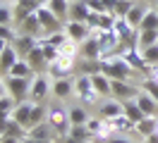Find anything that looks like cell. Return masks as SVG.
<instances>
[{"label":"cell","instance_id":"6da1fadb","mask_svg":"<svg viewBox=\"0 0 158 143\" xmlns=\"http://www.w3.org/2000/svg\"><path fill=\"white\" fill-rule=\"evenodd\" d=\"M101 72L113 79V81H132L134 76V69L127 65V60L122 55H108L101 60Z\"/></svg>","mask_w":158,"mask_h":143},{"label":"cell","instance_id":"7a4b0ae2","mask_svg":"<svg viewBox=\"0 0 158 143\" xmlns=\"http://www.w3.org/2000/svg\"><path fill=\"white\" fill-rule=\"evenodd\" d=\"M74 95L79 98V103L84 107L89 105H96L101 100V95L94 91V84H91V74H77L74 79Z\"/></svg>","mask_w":158,"mask_h":143},{"label":"cell","instance_id":"3957f363","mask_svg":"<svg viewBox=\"0 0 158 143\" xmlns=\"http://www.w3.org/2000/svg\"><path fill=\"white\" fill-rule=\"evenodd\" d=\"M48 124L53 126V131L60 133L62 138L69 133V110L62 105H48Z\"/></svg>","mask_w":158,"mask_h":143},{"label":"cell","instance_id":"277c9868","mask_svg":"<svg viewBox=\"0 0 158 143\" xmlns=\"http://www.w3.org/2000/svg\"><path fill=\"white\" fill-rule=\"evenodd\" d=\"M36 17H39L41 22V29H43V36H48V34H55V31H62V19L53 12V10L48 7V5H39V10H36ZM41 36V38H43Z\"/></svg>","mask_w":158,"mask_h":143},{"label":"cell","instance_id":"5b68a950","mask_svg":"<svg viewBox=\"0 0 158 143\" xmlns=\"http://www.w3.org/2000/svg\"><path fill=\"white\" fill-rule=\"evenodd\" d=\"M50 86H53V81H50L48 76L36 74L31 79V86H29V100L31 103H43L50 95Z\"/></svg>","mask_w":158,"mask_h":143},{"label":"cell","instance_id":"8992f818","mask_svg":"<svg viewBox=\"0 0 158 143\" xmlns=\"http://www.w3.org/2000/svg\"><path fill=\"white\" fill-rule=\"evenodd\" d=\"M5 86H7V95H12L17 103H22V100H29V86H31V79L5 76Z\"/></svg>","mask_w":158,"mask_h":143},{"label":"cell","instance_id":"52a82bcc","mask_svg":"<svg viewBox=\"0 0 158 143\" xmlns=\"http://www.w3.org/2000/svg\"><path fill=\"white\" fill-rule=\"evenodd\" d=\"M77 65V57H67V55H60L53 65H48V74L53 79H69L72 69Z\"/></svg>","mask_w":158,"mask_h":143},{"label":"cell","instance_id":"ba28073f","mask_svg":"<svg viewBox=\"0 0 158 143\" xmlns=\"http://www.w3.org/2000/svg\"><path fill=\"white\" fill-rule=\"evenodd\" d=\"M141 86L132 84V81H113V98H118L120 103H127V100H137Z\"/></svg>","mask_w":158,"mask_h":143},{"label":"cell","instance_id":"9c48e42d","mask_svg":"<svg viewBox=\"0 0 158 143\" xmlns=\"http://www.w3.org/2000/svg\"><path fill=\"white\" fill-rule=\"evenodd\" d=\"M98 114L103 119H118L120 114H125V103H120L118 98H103L98 105Z\"/></svg>","mask_w":158,"mask_h":143},{"label":"cell","instance_id":"30bf717a","mask_svg":"<svg viewBox=\"0 0 158 143\" xmlns=\"http://www.w3.org/2000/svg\"><path fill=\"white\" fill-rule=\"evenodd\" d=\"M65 34H67L72 41H77V43H84L86 38H91V29L86 22H72V19H67L65 22Z\"/></svg>","mask_w":158,"mask_h":143},{"label":"cell","instance_id":"8fae6325","mask_svg":"<svg viewBox=\"0 0 158 143\" xmlns=\"http://www.w3.org/2000/svg\"><path fill=\"white\" fill-rule=\"evenodd\" d=\"M50 95L55 100H69L74 95V81L72 79H53V86H50Z\"/></svg>","mask_w":158,"mask_h":143},{"label":"cell","instance_id":"7c38bea8","mask_svg":"<svg viewBox=\"0 0 158 143\" xmlns=\"http://www.w3.org/2000/svg\"><path fill=\"white\" fill-rule=\"evenodd\" d=\"M39 41H41V38H36V36H24V34H17V38L12 41V46H15V50H17L19 60H27V57H29V53L39 46Z\"/></svg>","mask_w":158,"mask_h":143},{"label":"cell","instance_id":"4fadbf2b","mask_svg":"<svg viewBox=\"0 0 158 143\" xmlns=\"http://www.w3.org/2000/svg\"><path fill=\"white\" fill-rule=\"evenodd\" d=\"M79 57L81 60H91V62H101V46H98V41H96L94 34L84 43H79Z\"/></svg>","mask_w":158,"mask_h":143},{"label":"cell","instance_id":"5bb4252c","mask_svg":"<svg viewBox=\"0 0 158 143\" xmlns=\"http://www.w3.org/2000/svg\"><path fill=\"white\" fill-rule=\"evenodd\" d=\"M34 105L31 100H22V103H17V107H15V112H12V119L17 124H22L24 129H29L31 126V112H34Z\"/></svg>","mask_w":158,"mask_h":143},{"label":"cell","instance_id":"9a60e30c","mask_svg":"<svg viewBox=\"0 0 158 143\" xmlns=\"http://www.w3.org/2000/svg\"><path fill=\"white\" fill-rule=\"evenodd\" d=\"M91 84H94V91H96L101 98H113V79H108L103 72L91 74Z\"/></svg>","mask_w":158,"mask_h":143},{"label":"cell","instance_id":"2e32d148","mask_svg":"<svg viewBox=\"0 0 158 143\" xmlns=\"http://www.w3.org/2000/svg\"><path fill=\"white\" fill-rule=\"evenodd\" d=\"M17 34H24V36H36V38L43 36V29H41V22H39V17H36V12H34V14H29V17L22 22L19 29H17Z\"/></svg>","mask_w":158,"mask_h":143},{"label":"cell","instance_id":"e0dca14e","mask_svg":"<svg viewBox=\"0 0 158 143\" xmlns=\"http://www.w3.org/2000/svg\"><path fill=\"white\" fill-rule=\"evenodd\" d=\"M19 60V55H17V50H15V46H7L5 50H2V55H0V76L5 79V76L10 74V69L15 67V62Z\"/></svg>","mask_w":158,"mask_h":143},{"label":"cell","instance_id":"ac0fdd59","mask_svg":"<svg viewBox=\"0 0 158 143\" xmlns=\"http://www.w3.org/2000/svg\"><path fill=\"white\" fill-rule=\"evenodd\" d=\"M148 7L144 5V2H134V7L127 12V17H125V22H127L129 26L134 29V31H139V26H141V22H144V17H146Z\"/></svg>","mask_w":158,"mask_h":143},{"label":"cell","instance_id":"d6986e66","mask_svg":"<svg viewBox=\"0 0 158 143\" xmlns=\"http://www.w3.org/2000/svg\"><path fill=\"white\" fill-rule=\"evenodd\" d=\"M27 138H29V141H50V138H53V126H50L48 122H41V124H36V126L27 129Z\"/></svg>","mask_w":158,"mask_h":143},{"label":"cell","instance_id":"ffe728a7","mask_svg":"<svg viewBox=\"0 0 158 143\" xmlns=\"http://www.w3.org/2000/svg\"><path fill=\"white\" fill-rule=\"evenodd\" d=\"M91 14H94V12L89 10V5H86L84 0H77V2L69 5V17L67 19H72V22H89Z\"/></svg>","mask_w":158,"mask_h":143},{"label":"cell","instance_id":"44dd1931","mask_svg":"<svg viewBox=\"0 0 158 143\" xmlns=\"http://www.w3.org/2000/svg\"><path fill=\"white\" fill-rule=\"evenodd\" d=\"M137 105L141 107V112L146 114V117H158V103L146 93V91H139V95H137Z\"/></svg>","mask_w":158,"mask_h":143},{"label":"cell","instance_id":"7402d4cb","mask_svg":"<svg viewBox=\"0 0 158 143\" xmlns=\"http://www.w3.org/2000/svg\"><path fill=\"white\" fill-rule=\"evenodd\" d=\"M158 43V31L156 29H139L137 31V50L151 48Z\"/></svg>","mask_w":158,"mask_h":143},{"label":"cell","instance_id":"603a6c76","mask_svg":"<svg viewBox=\"0 0 158 143\" xmlns=\"http://www.w3.org/2000/svg\"><path fill=\"white\" fill-rule=\"evenodd\" d=\"M69 110V124L72 126H86V122H89L91 117L89 112H86V107L79 103V105H72V107H67Z\"/></svg>","mask_w":158,"mask_h":143},{"label":"cell","instance_id":"cb8c5ba5","mask_svg":"<svg viewBox=\"0 0 158 143\" xmlns=\"http://www.w3.org/2000/svg\"><path fill=\"white\" fill-rule=\"evenodd\" d=\"M27 62L31 65V69H34V74H41V69L43 67H48V62H46V57H43V50H41V43L34 50L29 53V57H27Z\"/></svg>","mask_w":158,"mask_h":143},{"label":"cell","instance_id":"d4e9b609","mask_svg":"<svg viewBox=\"0 0 158 143\" xmlns=\"http://www.w3.org/2000/svg\"><path fill=\"white\" fill-rule=\"evenodd\" d=\"M7 76H17V79H34L36 74H34V69H31V65L27 62V60H17Z\"/></svg>","mask_w":158,"mask_h":143},{"label":"cell","instance_id":"484cf974","mask_svg":"<svg viewBox=\"0 0 158 143\" xmlns=\"http://www.w3.org/2000/svg\"><path fill=\"white\" fill-rule=\"evenodd\" d=\"M113 126H115V131L122 133V136H127V133H134V131H137V124L132 122L127 114H120L118 119H113Z\"/></svg>","mask_w":158,"mask_h":143},{"label":"cell","instance_id":"4316f807","mask_svg":"<svg viewBox=\"0 0 158 143\" xmlns=\"http://www.w3.org/2000/svg\"><path fill=\"white\" fill-rule=\"evenodd\" d=\"M41 5H48L55 14H58L60 19H67L69 17V0H46V2H41Z\"/></svg>","mask_w":158,"mask_h":143},{"label":"cell","instance_id":"83f0119b","mask_svg":"<svg viewBox=\"0 0 158 143\" xmlns=\"http://www.w3.org/2000/svg\"><path fill=\"white\" fill-rule=\"evenodd\" d=\"M156 126H158V117H146V119H141L137 124V133L141 138H146L151 133H156Z\"/></svg>","mask_w":158,"mask_h":143},{"label":"cell","instance_id":"f1b7e54d","mask_svg":"<svg viewBox=\"0 0 158 143\" xmlns=\"http://www.w3.org/2000/svg\"><path fill=\"white\" fill-rule=\"evenodd\" d=\"M69 138H74L79 143H91L94 141V133L89 131V126H69Z\"/></svg>","mask_w":158,"mask_h":143},{"label":"cell","instance_id":"f546056e","mask_svg":"<svg viewBox=\"0 0 158 143\" xmlns=\"http://www.w3.org/2000/svg\"><path fill=\"white\" fill-rule=\"evenodd\" d=\"M125 114H127L134 124H139L141 119H146V114L141 112V107L137 105V100H127V103H125Z\"/></svg>","mask_w":158,"mask_h":143},{"label":"cell","instance_id":"4dcf8cb0","mask_svg":"<svg viewBox=\"0 0 158 143\" xmlns=\"http://www.w3.org/2000/svg\"><path fill=\"white\" fill-rule=\"evenodd\" d=\"M15 22V5L0 2V26H12Z\"/></svg>","mask_w":158,"mask_h":143},{"label":"cell","instance_id":"1f68e13d","mask_svg":"<svg viewBox=\"0 0 158 143\" xmlns=\"http://www.w3.org/2000/svg\"><path fill=\"white\" fill-rule=\"evenodd\" d=\"M141 53V57H144V62H146L148 67H158V43L151 48H144V50H139Z\"/></svg>","mask_w":158,"mask_h":143},{"label":"cell","instance_id":"d6a6232c","mask_svg":"<svg viewBox=\"0 0 158 143\" xmlns=\"http://www.w3.org/2000/svg\"><path fill=\"white\" fill-rule=\"evenodd\" d=\"M60 55H67V57H79V43L67 38L62 46H60Z\"/></svg>","mask_w":158,"mask_h":143},{"label":"cell","instance_id":"836d02e7","mask_svg":"<svg viewBox=\"0 0 158 143\" xmlns=\"http://www.w3.org/2000/svg\"><path fill=\"white\" fill-rule=\"evenodd\" d=\"M139 29H156L158 31V12H156V7H148L146 17H144V22H141Z\"/></svg>","mask_w":158,"mask_h":143},{"label":"cell","instance_id":"e575fe53","mask_svg":"<svg viewBox=\"0 0 158 143\" xmlns=\"http://www.w3.org/2000/svg\"><path fill=\"white\" fill-rule=\"evenodd\" d=\"M67 38H69V36L65 34V29H62V31H55V34H48V36H43L41 41H46V43H50V46L60 48L62 43H65V41H67Z\"/></svg>","mask_w":158,"mask_h":143},{"label":"cell","instance_id":"d590c367","mask_svg":"<svg viewBox=\"0 0 158 143\" xmlns=\"http://www.w3.org/2000/svg\"><path fill=\"white\" fill-rule=\"evenodd\" d=\"M141 91H146V93L158 103V81H153L151 76H146V79L141 81Z\"/></svg>","mask_w":158,"mask_h":143},{"label":"cell","instance_id":"8d00e7d4","mask_svg":"<svg viewBox=\"0 0 158 143\" xmlns=\"http://www.w3.org/2000/svg\"><path fill=\"white\" fill-rule=\"evenodd\" d=\"M132 7H134V0H118L113 17H127V12H129Z\"/></svg>","mask_w":158,"mask_h":143},{"label":"cell","instance_id":"74e56055","mask_svg":"<svg viewBox=\"0 0 158 143\" xmlns=\"http://www.w3.org/2000/svg\"><path fill=\"white\" fill-rule=\"evenodd\" d=\"M86 5H89V10L94 12V14H110L108 7L103 5V0H84Z\"/></svg>","mask_w":158,"mask_h":143},{"label":"cell","instance_id":"f35d334b","mask_svg":"<svg viewBox=\"0 0 158 143\" xmlns=\"http://www.w3.org/2000/svg\"><path fill=\"white\" fill-rule=\"evenodd\" d=\"M17 38V31L12 26H0V41H5V43H12Z\"/></svg>","mask_w":158,"mask_h":143},{"label":"cell","instance_id":"ab89813d","mask_svg":"<svg viewBox=\"0 0 158 143\" xmlns=\"http://www.w3.org/2000/svg\"><path fill=\"white\" fill-rule=\"evenodd\" d=\"M108 143H134V141H132L129 136H122V133H115V136H113V138H110Z\"/></svg>","mask_w":158,"mask_h":143},{"label":"cell","instance_id":"60d3db41","mask_svg":"<svg viewBox=\"0 0 158 143\" xmlns=\"http://www.w3.org/2000/svg\"><path fill=\"white\" fill-rule=\"evenodd\" d=\"M0 143H22V138L10 136V133H2V136H0Z\"/></svg>","mask_w":158,"mask_h":143},{"label":"cell","instance_id":"b9f144b4","mask_svg":"<svg viewBox=\"0 0 158 143\" xmlns=\"http://www.w3.org/2000/svg\"><path fill=\"white\" fill-rule=\"evenodd\" d=\"M103 5H106V7H108V12L113 14V12H115V5H118V0H103Z\"/></svg>","mask_w":158,"mask_h":143},{"label":"cell","instance_id":"7bdbcfd3","mask_svg":"<svg viewBox=\"0 0 158 143\" xmlns=\"http://www.w3.org/2000/svg\"><path fill=\"white\" fill-rule=\"evenodd\" d=\"M5 95H7V86H5V79L0 76V100H2Z\"/></svg>","mask_w":158,"mask_h":143},{"label":"cell","instance_id":"ee69618b","mask_svg":"<svg viewBox=\"0 0 158 143\" xmlns=\"http://www.w3.org/2000/svg\"><path fill=\"white\" fill-rule=\"evenodd\" d=\"M144 143H158V133H151V136H146V138H144Z\"/></svg>","mask_w":158,"mask_h":143},{"label":"cell","instance_id":"f6af8a7d","mask_svg":"<svg viewBox=\"0 0 158 143\" xmlns=\"http://www.w3.org/2000/svg\"><path fill=\"white\" fill-rule=\"evenodd\" d=\"M148 76H151L153 81H158V67H151V74H148Z\"/></svg>","mask_w":158,"mask_h":143},{"label":"cell","instance_id":"bcb514c9","mask_svg":"<svg viewBox=\"0 0 158 143\" xmlns=\"http://www.w3.org/2000/svg\"><path fill=\"white\" fill-rule=\"evenodd\" d=\"M7 46H10V43H5V41H0V55H2V50H5Z\"/></svg>","mask_w":158,"mask_h":143},{"label":"cell","instance_id":"7dc6e473","mask_svg":"<svg viewBox=\"0 0 158 143\" xmlns=\"http://www.w3.org/2000/svg\"><path fill=\"white\" fill-rule=\"evenodd\" d=\"M144 2H148V5H153V7L158 5V0H144Z\"/></svg>","mask_w":158,"mask_h":143},{"label":"cell","instance_id":"c3c4849f","mask_svg":"<svg viewBox=\"0 0 158 143\" xmlns=\"http://www.w3.org/2000/svg\"><path fill=\"white\" fill-rule=\"evenodd\" d=\"M22 143H34V141H29V138H24V141H22Z\"/></svg>","mask_w":158,"mask_h":143},{"label":"cell","instance_id":"681fc988","mask_svg":"<svg viewBox=\"0 0 158 143\" xmlns=\"http://www.w3.org/2000/svg\"><path fill=\"white\" fill-rule=\"evenodd\" d=\"M34 143H50V141H34Z\"/></svg>","mask_w":158,"mask_h":143},{"label":"cell","instance_id":"f907efd6","mask_svg":"<svg viewBox=\"0 0 158 143\" xmlns=\"http://www.w3.org/2000/svg\"><path fill=\"white\" fill-rule=\"evenodd\" d=\"M91 143H101V141H96V138H94V141H91Z\"/></svg>","mask_w":158,"mask_h":143},{"label":"cell","instance_id":"816d5d0a","mask_svg":"<svg viewBox=\"0 0 158 143\" xmlns=\"http://www.w3.org/2000/svg\"><path fill=\"white\" fill-rule=\"evenodd\" d=\"M69 2H77V0H69Z\"/></svg>","mask_w":158,"mask_h":143},{"label":"cell","instance_id":"f5cc1de1","mask_svg":"<svg viewBox=\"0 0 158 143\" xmlns=\"http://www.w3.org/2000/svg\"><path fill=\"white\" fill-rule=\"evenodd\" d=\"M156 133H158V126H156Z\"/></svg>","mask_w":158,"mask_h":143},{"label":"cell","instance_id":"db71d44e","mask_svg":"<svg viewBox=\"0 0 158 143\" xmlns=\"http://www.w3.org/2000/svg\"><path fill=\"white\" fill-rule=\"evenodd\" d=\"M156 12H158V5H156Z\"/></svg>","mask_w":158,"mask_h":143},{"label":"cell","instance_id":"11a10c76","mask_svg":"<svg viewBox=\"0 0 158 143\" xmlns=\"http://www.w3.org/2000/svg\"><path fill=\"white\" fill-rule=\"evenodd\" d=\"M134 2H137V0H134Z\"/></svg>","mask_w":158,"mask_h":143}]
</instances>
